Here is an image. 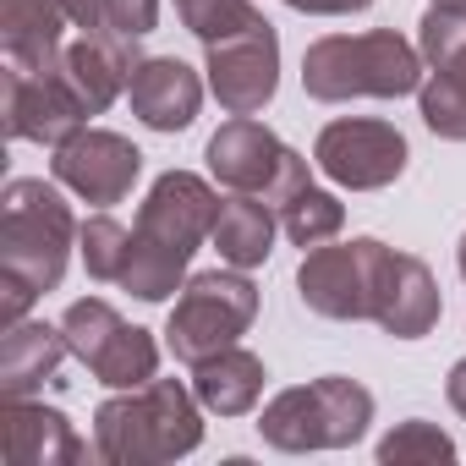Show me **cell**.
<instances>
[{"instance_id":"1","label":"cell","mask_w":466,"mask_h":466,"mask_svg":"<svg viewBox=\"0 0 466 466\" xmlns=\"http://www.w3.org/2000/svg\"><path fill=\"white\" fill-rule=\"evenodd\" d=\"M203 444V400L181 379H148L110 390L94 411V461L105 466H165Z\"/></svg>"},{"instance_id":"2","label":"cell","mask_w":466,"mask_h":466,"mask_svg":"<svg viewBox=\"0 0 466 466\" xmlns=\"http://www.w3.org/2000/svg\"><path fill=\"white\" fill-rule=\"evenodd\" d=\"M428 77V61L411 39L395 28L368 34H324L302 56V88L319 105H351V99H406Z\"/></svg>"},{"instance_id":"3","label":"cell","mask_w":466,"mask_h":466,"mask_svg":"<svg viewBox=\"0 0 466 466\" xmlns=\"http://www.w3.org/2000/svg\"><path fill=\"white\" fill-rule=\"evenodd\" d=\"M77 214L61 192V181L17 176L0 192V275L28 280L39 297L66 280L72 248H77Z\"/></svg>"},{"instance_id":"4","label":"cell","mask_w":466,"mask_h":466,"mask_svg":"<svg viewBox=\"0 0 466 466\" xmlns=\"http://www.w3.org/2000/svg\"><path fill=\"white\" fill-rule=\"evenodd\" d=\"M368 428H373V390L346 373L291 384L258 411V439L280 455L351 450L357 439H368Z\"/></svg>"},{"instance_id":"5","label":"cell","mask_w":466,"mask_h":466,"mask_svg":"<svg viewBox=\"0 0 466 466\" xmlns=\"http://www.w3.org/2000/svg\"><path fill=\"white\" fill-rule=\"evenodd\" d=\"M258 319V286L248 280V269H203L187 275V286L176 291V308L165 319V351L181 368H198L203 357L237 346Z\"/></svg>"},{"instance_id":"6","label":"cell","mask_w":466,"mask_h":466,"mask_svg":"<svg viewBox=\"0 0 466 466\" xmlns=\"http://www.w3.org/2000/svg\"><path fill=\"white\" fill-rule=\"evenodd\" d=\"M395 248L379 237H351V242H319L297 264V297L308 313L335 319V324H373L384 280H390Z\"/></svg>"},{"instance_id":"7","label":"cell","mask_w":466,"mask_h":466,"mask_svg":"<svg viewBox=\"0 0 466 466\" xmlns=\"http://www.w3.org/2000/svg\"><path fill=\"white\" fill-rule=\"evenodd\" d=\"M203 159H208V176H214L225 192H253V198H264L269 208H286L302 187H313L308 159H302L297 148H286L258 116H230V121L208 137Z\"/></svg>"},{"instance_id":"8","label":"cell","mask_w":466,"mask_h":466,"mask_svg":"<svg viewBox=\"0 0 466 466\" xmlns=\"http://www.w3.org/2000/svg\"><path fill=\"white\" fill-rule=\"evenodd\" d=\"M72 357L105 384V390H137L159 379V340L137 324H127L105 297H83L61 313Z\"/></svg>"},{"instance_id":"9","label":"cell","mask_w":466,"mask_h":466,"mask_svg":"<svg viewBox=\"0 0 466 466\" xmlns=\"http://www.w3.org/2000/svg\"><path fill=\"white\" fill-rule=\"evenodd\" d=\"M406 132L395 121H379V116H340L329 127H319L313 137V165L346 187V192H384L406 176Z\"/></svg>"},{"instance_id":"10","label":"cell","mask_w":466,"mask_h":466,"mask_svg":"<svg viewBox=\"0 0 466 466\" xmlns=\"http://www.w3.org/2000/svg\"><path fill=\"white\" fill-rule=\"evenodd\" d=\"M203 77L225 116H258L280 88V34L258 12L248 28L203 45Z\"/></svg>"},{"instance_id":"11","label":"cell","mask_w":466,"mask_h":466,"mask_svg":"<svg viewBox=\"0 0 466 466\" xmlns=\"http://www.w3.org/2000/svg\"><path fill=\"white\" fill-rule=\"evenodd\" d=\"M50 176L77 198V203H94V208H110V203H127L137 176H143V148L110 127H83L77 137H66L50 159Z\"/></svg>"},{"instance_id":"12","label":"cell","mask_w":466,"mask_h":466,"mask_svg":"<svg viewBox=\"0 0 466 466\" xmlns=\"http://www.w3.org/2000/svg\"><path fill=\"white\" fill-rule=\"evenodd\" d=\"M0 88H6V137H17V143L61 148L66 137H77L88 127V110L72 94L61 66L56 72L6 66V72H0Z\"/></svg>"},{"instance_id":"13","label":"cell","mask_w":466,"mask_h":466,"mask_svg":"<svg viewBox=\"0 0 466 466\" xmlns=\"http://www.w3.org/2000/svg\"><path fill=\"white\" fill-rule=\"evenodd\" d=\"M214 214H219V192L198 170H165L148 187L132 230L154 248H170L176 258H192L214 237Z\"/></svg>"},{"instance_id":"14","label":"cell","mask_w":466,"mask_h":466,"mask_svg":"<svg viewBox=\"0 0 466 466\" xmlns=\"http://www.w3.org/2000/svg\"><path fill=\"white\" fill-rule=\"evenodd\" d=\"M0 450L12 466H77L94 455V444L77 439L72 417L23 395V400H0Z\"/></svg>"},{"instance_id":"15","label":"cell","mask_w":466,"mask_h":466,"mask_svg":"<svg viewBox=\"0 0 466 466\" xmlns=\"http://www.w3.org/2000/svg\"><path fill=\"white\" fill-rule=\"evenodd\" d=\"M203 88L208 77H198L181 56H143L132 83H127V99H132V116L148 127V132H187L203 110Z\"/></svg>"},{"instance_id":"16","label":"cell","mask_w":466,"mask_h":466,"mask_svg":"<svg viewBox=\"0 0 466 466\" xmlns=\"http://www.w3.org/2000/svg\"><path fill=\"white\" fill-rule=\"evenodd\" d=\"M137 45L143 39H127V34H110V28L105 34H83L77 45H66L61 72H66V83H72V94L83 99L88 116H105L127 94V83H132V72L143 61Z\"/></svg>"},{"instance_id":"17","label":"cell","mask_w":466,"mask_h":466,"mask_svg":"<svg viewBox=\"0 0 466 466\" xmlns=\"http://www.w3.org/2000/svg\"><path fill=\"white\" fill-rule=\"evenodd\" d=\"M439 313H444V297H439L433 269H428L417 253H395L373 324H379L390 340H422V335H433Z\"/></svg>"},{"instance_id":"18","label":"cell","mask_w":466,"mask_h":466,"mask_svg":"<svg viewBox=\"0 0 466 466\" xmlns=\"http://www.w3.org/2000/svg\"><path fill=\"white\" fill-rule=\"evenodd\" d=\"M66 357H72V346H66L61 324H39V319L6 324V340H0V400H23V395L45 390Z\"/></svg>"},{"instance_id":"19","label":"cell","mask_w":466,"mask_h":466,"mask_svg":"<svg viewBox=\"0 0 466 466\" xmlns=\"http://www.w3.org/2000/svg\"><path fill=\"white\" fill-rule=\"evenodd\" d=\"M66 12L61 0H0V45H6V66L28 72H56L66 56Z\"/></svg>"},{"instance_id":"20","label":"cell","mask_w":466,"mask_h":466,"mask_svg":"<svg viewBox=\"0 0 466 466\" xmlns=\"http://www.w3.org/2000/svg\"><path fill=\"white\" fill-rule=\"evenodd\" d=\"M264 384H269V368L258 351H248L242 340L225 346L214 357H203L192 368V395L203 400V411L214 417H248L258 400H264Z\"/></svg>"},{"instance_id":"21","label":"cell","mask_w":466,"mask_h":466,"mask_svg":"<svg viewBox=\"0 0 466 466\" xmlns=\"http://www.w3.org/2000/svg\"><path fill=\"white\" fill-rule=\"evenodd\" d=\"M275 237H280V208H269V203L253 198V192L219 198L214 237H208L214 253H219V264H230V269H258V264H269Z\"/></svg>"},{"instance_id":"22","label":"cell","mask_w":466,"mask_h":466,"mask_svg":"<svg viewBox=\"0 0 466 466\" xmlns=\"http://www.w3.org/2000/svg\"><path fill=\"white\" fill-rule=\"evenodd\" d=\"M417 116L433 137L444 143H466V61L461 66H439L422 77L417 88Z\"/></svg>"},{"instance_id":"23","label":"cell","mask_w":466,"mask_h":466,"mask_svg":"<svg viewBox=\"0 0 466 466\" xmlns=\"http://www.w3.org/2000/svg\"><path fill=\"white\" fill-rule=\"evenodd\" d=\"M280 230H286V242L291 248H319V242H335L340 230H346V203L324 187H302L286 208H280Z\"/></svg>"},{"instance_id":"24","label":"cell","mask_w":466,"mask_h":466,"mask_svg":"<svg viewBox=\"0 0 466 466\" xmlns=\"http://www.w3.org/2000/svg\"><path fill=\"white\" fill-rule=\"evenodd\" d=\"M187 264L192 258H176L170 248H154V242H143L132 230V258H127L121 291H132L137 302H170L187 286Z\"/></svg>"},{"instance_id":"25","label":"cell","mask_w":466,"mask_h":466,"mask_svg":"<svg viewBox=\"0 0 466 466\" xmlns=\"http://www.w3.org/2000/svg\"><path fill=\"white\" fill-rule=\"evenodd\" d=\"M77 253H83V269H88L99 286H121L127 258H132V230H127L110 208H99V214L83 219V230H77Z\"/></svg>"},{"instance_id":"26","label":"cell","mask_w":466,"mask_h":466,"mask_svg":"<svg viewBox=\"0 0 466 466\" xmlns=\"http://www.w3.org/2000/svg\"><path fill=\"white\" fill-rule=\"evenodd\" d=\"M384 466H400V461H455V439L439 428V422H428V417H406V422H395L384 439H379V450H373Z\"/></svg>"},{"instance_id":"27","label":"cell","mask_w":466,"mask_h":466,"mask_svg":"<svg viewBox=\"0 0 466 466\" xmlns=\"http://www.w3.org/2000/svg\"><path fill=\"white\" fill-rule=\"evenodd\" d=\"M176 17H181V28L198 45H214L225 34L248 28L258 17V6H253V0H176Z\"/></svg>"},{"instance_id":"28","label":"cell","mask_w":466,"mask_h":466,"mask_svg":"<svg viewBox=\"0 0 466 466\" xmlns=\"http://www.w3.org/2000/svg\"><path fill=\"white\" fill-rule=\"evenodd\" d=\"M417 50H422V61H428V72L461 66V61H466V12L428 6L422 23H417Z\"/></svg>"},{"instance_id":"29","label":"cell","mask_w":466,"mask_h":466,"mask_svg":"<svg viewBox=\"0 0 466 466\" xmlns=\"http://www.w3.org/2000/svg\"><path fill=\"white\" fill-rule=\"evenodd\" d=\"M105 28L110 34H127V39H148L159 28V0H110Z\"/></svg>"},{"instance_id":"30","label":"cell","mask_w":466,"mask_h":466,"mask_svg":"<svg viewBox=\"0 0 466 466\" xmlns=\"http://www.w3.org/2000/svg\"><path fill=\"white\" fill-rule=\"evenodd\" d=\"M61 12L72 28L83 34H105V12H110V0H61Z\"/></svg>"},{"instance_id":"31","label":"cell","mask_w":466,"mask_h":466,"mask_svg":"<svg viewBox=\"0 0 466 466\" xmlns=\"http://www.w3.org/2000/svg\"><path fill=\"white\" fill-rule=\"evenodd\" d=\"M280 6H291L302 17H351V12H368L373 0H280Z\"/></svg>"},{"instance_id":"32","label":"cell","mask_w":466,"mask_h":466,"mask_svg":"<svg viewBox=\"0 0 466 466\" xmlns=\"http://www.w3.org/2000/svg\"><path fill=\"white\" fill-rule=\"evenodd\" d=\"M444 395H450V406H455V417L466 422V357L450 368V379H444Z\"/></svg>"},{"instance_id":"33","label":"cell","mask_w":466,"mask_h":466,"mask_svg":"<svg viewBox=\"0 0 466 466\" xmlns=\"http://www.w3.org/2000/svg\"><path fill=\"white\" fill-rule=\"evenodd\" d=\"M455 269H461V280H466V230H461V242H455Z\"/></svg>"},{"instance_id":"34","label":"cell","mask_w":466,"mask_h":466,"mask_svg":"<svg viewBox=\"0 0 466 466\" xmlns=\"http://www.w3.org/2000/svg\"><path fill=\"white\" fill-rule=\"evenodd\" d=\"M428 6H450V12H466V0H428Z\"/></svg>"}]
</instances>
